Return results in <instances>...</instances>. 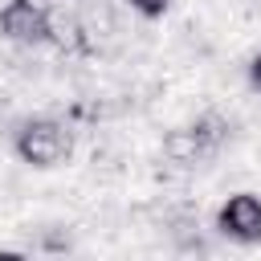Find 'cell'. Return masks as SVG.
Masks as SVG:
<instances>
[{
    "label": "cell",
    "instance_id": "3",
    "mask_svg": "<svg viewBox=\"0 0 261 261\" xmlns=\"http://www.w3.org/2000/svg\"><path fill=\"white\" fill-rule=\"evenodd\" d=\"M216 228H220L224 237L241 241V245L261 241V200H257L253 192L228 196V200L220 204V212H216Z\"/></svg>",
    "mask_w": 261,
    "mask_h": 261
},
{
    "label": "cell",
    "instance_id": "2",
    "mask_svg": "<svg viewBox=\"0 0 261 261\" xmlns=\"http://www.w3.org/2000/svg\"><path fill=\"white\" fill-rule=\"evenodd\" d=\"M0 33L12 45H45L49 41V12L33 0H8L0 8Z\"/></svg>",
    "mask_w": 261,
    "mask_h": 261
},
{
    "label": "cell",
    "instance_id": "4",
    "mask_svg": "<svg viewBox=\"0 0 261 261\" xmlns=\"http://www.w3.org/2000/svg\"><path fill=\"white\" fill-rule=\"evenodd\" d=\"M82 20L77 16H65V12H49V41H57L61 49H77L86 37H82Z\"/></svg>",
    "mask_w": 261,
    "mask_h": 261
},
{
    "label": "cell",
    "instance_id": "5",
    "mask_svg": "<svg viewBox=\"0 0 261 261\" xmlns=\"http://www.w3.org/2000/svg\"><path fill=\"white\" fill-rule=\"evenodd\" d=\"M126 4H130L135 12H143V16H163L171 0H126Z\"/></svg>",
    "mask_w": 261,
    "mask_h": 261
},
{
    "label": "cell",
    "instance_id": "6",
    "mask_svg": "<svg viewBox=\"0 0 261 261\" xmlns=\"http://www.w3.org/2000/svg\"><path fill=\"white\" fill-rule=\"evenodd\" d=\"M249 77H253V86L261 90V57H253V65H249Z\"/></svg>",
    "mask_w": 261,
    "mask_h": 261
},
{
    "label": "cell",
    "instance_id": "1",
    "mask_svg": "<svg viewBox=\"0 0 261 261\" xmlns=\"http://www.w3.org/2000/svg\"><path fill=\"white\" fill-rule=\"evenodd\" d=\"M16 155L33 167H53L69 155V130L65 122L57 118H24L16 126V139H12Z\"/></svg>",
    "mask_w": 261,
    "mask_h": 261
}]
</instances>
